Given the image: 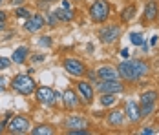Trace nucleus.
Segmentation results:
<instances>
[{"label": "nucleus", "mask_w": 159, "mask_h": 135, "mask_svg": "<svg viewBox=\"0 0 159 135\" xmlns=\"http://www.w3.org/2000/svg\"><path fill=\"white\" fill-rule=\"evenodd\" d=\"M62 95L61 93H55V91L48 88V86H40L39 90H37V101L39 102H42V104H53L55 102V99H61Z\"/></svg>", "instance_id": "6e6552de"}, {"label": "nucleus", "mask_w": 159, "mask_h": 135, "mask_svg": "<svg viewBox=\"0 0 159 135\" xmlns=\"http://www.w3.org/2000/svg\"><path fill=\"white\" fill-rule=\"evenodd\" d=\"M125 115H126V119L130 120V122H137V120L141 119V106L137 104L135 101H128Z\"/></svg>", "instance_id": "9b49d317"}, {"label": "nucleus", "mask_w": 159, "mask_h": 135, "mask_svg": "<svg viewBox=\"0 0 159 135\" xmlns=\"http://www.w3.org/2000/svg\"><path fill=\"white\" fill-rule=\"evenodd\" d=\"M157 40H159L157 37H152V46H156V44H157Z\"/></svg>", "instance_id": "2f4dec72"}, {"label": "nucleus", "mask_w": 159, "mask_h": 135, "mask_svg": "<svg viewBox=\"0 0 159 135\" xmlns=\"http://www.w3.org/2000/svg\"><path fill=\"white\" fill-rule=\"evenodd\" d=\"M0 4H2V0H0Z\"/></svg>", "instance_id": "ea45409f"}, {"label": "nucleus", "mask_w": 159, "mask_h": 135, "mask_svg": "<svg viewBox=\"0 0 159 135\" xmlns=\"http://www.w3.org/2000/svg\"><path fill=\"white\" fill-rule=\"evenodd\" d=\"M64 124H66V128H68V130H79V128H88V120L84 119V117H79V115L68 117Z\"/></svg>", "instance_id": "ddd939ff"}, {"label": "nucleus", "mask_w": 159, "mask_h": 135, "mask_svg": "<svg viewBox=\"0 0 159 135\" xmlns=\"http://www.w3.org/2000/svg\"><path fill=\"white\" fill-rule=\"evenodd\" d=\"M134 16H135V7H134V6H128V7H125V9H123V13H121L123 22H130Z\"/></svg>", "instance_id": "412c9836"}, {"label": "nucleus", "mask_w": 159, "mask_h": 135, "mask_svg": "<svg viewBox=\"0 0 159 135\" xmlns=\"http://www.w3.org/2000/svg\"><path fill=\"white\" fill-rule=\"evenodd\" d=\"M121 55H123L125 59H128V57H130V55H128V49H123V51H121Z\"/></svg>", "instance_id": "7c9ffc66"}, {"label": "nucleus", "mask_w": 159, "mask_h": 135, "mask_svg": "<svg viewBox=\"0 0 159 135\" xmlns=\"http://www.w3.org/2000/svg\"><path fill=\"white\" fill-rule=\"evenodd\" d=\"M97 77L101 79V80H117L121 73H119V70L117 68H113V66H101L99 70H97Z\"/></svg>", "instance_id": "9d476101"}, {"label": "nucleus", "mask_w": 159, "mask_h": 135, "mask_svg": "<svg viewBox=\"0 0 159 135\" xmlns=\"http://www.w3.org/2000/svg\"><path fill=\"white\" fill-rule=\"evenodd\" d=\"M141 133H143V135H152V133H154V130H152V128H144Z\"/></svg>", "instance_id": "c85d7f7f"}, {"label": "nucleus", "mask_w": 159, "mask_h": 135, "mask_svg": "<svg viewBox=\"0 0 159 135\" xmlns=\"http://www.w3.org/2000/svg\"><path fill=\"white\" fill-rule=\"evenodd\" d=\"M9 64H11V60H9V59H4V57H0V70H6V68H9Z\"/></svg>", "instance_id": "cd10ccee"}, {"label": "nucleus", "mask_w": 159, "mask_h": 135, "mask_svg": "<svg viewBox=\"0 0 159 135\" xmlns=\"http://www.w3.org/2000/svg\"><path fill=\"white\" fill-rule=\"evenodd\" d=\"M130 40H132V44H134V46H143L144 44L143 35H141V33H137V31H132V33H130Z\"/></svg>", "instance_id": "5701e85b"}, {"label": "nucleus", "mask_w": 159, "mask_h": 135, "mask_svg": "<svg viewBox=\"0 0 159 135\" xmlns=\"http://www.w3.org/2000/svg\"><path fill=\"white\" fill-rule=\"evenodd\" d=\"M0 22H6V15L4 13H0Z\"/></svg>", "instance_id": "72a5a7b5"}, {"label": "nucleus", "mask_w": 159, "mask_h": 135, "mask_svg": "<svg viewBox=\"0 0 159 135\" xmlns=\"http://www.w3.org/2000/svg\"><path fill=\"white\" fill-rule=\"evenodd\" d=\"M4 82H6V79H4V77H0V84H4Z\"/></svg>", "instance_id": "f704fd0d"}, {"label": "nucleus", "mask_w": 159, "mask_h": 135, "mask_svg": "<svg viewBox=\"0 0 159 135\" xmlns=\"http://www.w3.org/2000/svg\"><path fill=\"white\" fill-rule=\"evenodd\" d=\"M159 15V6L152 0V2H148L146 4V7H144V16L143 20H146V22H152V20H156Z\"/></svg>", "instance_id": "2eb2a0df"}, {"label": "nucleus", "mask_w": 159, "mask_h": 135, "mask_svg": "<svg viewBox=\"0 0 159 135\" xmlns=\"http://www.w3.org/2000/svg\"><path fill=\"white\" fill-rule=\"evenodd\" d=\"M44 26H46V18L42 15H31L30 18H26V22H24V28L30 33H37L39 29H42Z\"/></svg>", "instance_id": "1a4fd4ad"}, {"label": "nucleus", "mask_w": 159, "mask_h": 135, "mask_svg": "<svg viewBox=\"0 0 159 135\" xmlns=\"http://www.w3.org/2000/svg\"><path fill=\"white\" fill-rule=\"evenodd\" d=\"M16 15L20 16V18H30V16H31L26 7H18V9H16Z\"/></svg>", "instance_id": "bb28decb"}, {"label": "nucleus", "mask_w": 159, "mask_h": 135, "mask_svg": "<svg viewBox=\"0 0 159 135\" xmlns=\"http://www.w3.org/2000/svg\"><path fill=\"white\" fill-rule=\"evenodd\" d=\"M4 29V22H0V31Z\"/></svg>", "instance_id": "c9c22d12"}, {"label": "nucleus", "mask_w": 159, "mask_h": 135, "mask_svg": "<svg viewBox=\"0 0 159 135\" xmlns=\"http://www.w3.org/2000/svg\"><path fill=\"white\" fill-rule=\"evenodd\" d=\"M39 40V46H44V47H49L51 46V38L49 37H40V38H37Z\"/></svg>", "instance_id": "a878e982"}, {"label": "nucleus", "mask_w": 159, "mask_h": 135, "mask_svg": "<svg viewBox=\"0 0 159 135\" xmlns=\"http://www.w3.org/2000/svg\"><path fill=\"white\" fill-rule=\"evenodd\" d=\"M26 59H28V47H26V46L16 47L15 51H13V55H11V60H13L15 64H22Z\"/></svg>", "instance_id": "f3484780"}, {"label": "nucleus", "mask_w": 159, "mask_h": 135, "mask_svg": "<svg viewBox=\"0 0 159 135\" xmlns=\"http://www.w3.org/2000/svg\"><path fill=\"white\" fill-rule=\"evenodd\" d=\"M0 133H2V124H0Z\"/></svg>", "instance_id": "e433bc0d"}, {"label": "nucleus", "mask_w": 159, "mask_h": 135, "mask_svg": "<svg viewBox=\"0 0 159 135\" xmlns=\"http://www.w3.org/2000/svg\"><path fill=\"white\" fill-rule=\"evenodd\" d=\"M62 102L64 106L68 108V110H73V108H77L79 106V99H77V93L71 90H66L62 93Z\"/></svg>", "instance_id": "4468645a"}, {"label": "nucleus", "mask_w": 159, "mask_h": 135, "mask_svg": "<svg viewBox=\"0 0 159 135\" xmlns=\"http://www.w3.org/2000/svg\"><path fill=\"white\" fill-rule=\"evenodd\" d=\"M156 110V104H141V117H148L152 115Z\"/></svg>", "instance_id": "b1692460"}, {"label": "nucleus", "mask_w": 159, "mask_h": 135, "mask_svg": "<svg viewBox=\"0 0 159 135\" xmlns=\"http://www.w3.org/2000/svg\"><path fill=\"white\" fill-rule=\"evenodd\" d=\"M117 70L125 80H137L148 71V64L139 59H126L117 66Z\"/></svg>", "instance_id": "f257e3e1"}, {"label": "nucleus", "mask_w": 159, "mask_h": 135, "mask_svg": "<svg viewBox=\"0 0 159 135\" xmlns=\"http://www.w3.org/2000/svg\"><path fill=\"white\" fill-rule=\"evenodd\" d=\"M33 135H51L53 133V130L49 128V126H37V128H33L31 130Z\"/></svg>", "instance_id": "4be33fe9"}, {"label": "nucleus", "mask_w": 159, "mask_h": 135, "mask_svg": "<svg viewBox=\"0 0 159 135\" xmlns=\"http://www.w3.org/2000/svg\"><path fill=\"white\" fill-rule=\"evenodd\" d=\"M108 124L110 126H123V122H125V111H121V110H113L108 113Z\"/></svg>", "instance_id": "dca6fc26"}, {"label": "nucleus", "mask_w": 159, "mask_h": 135, "mask_svg": "<svg viewBox=\"0 0 159 135\" xmlns=\"http://www.w3.org/2000/svg\"><path fill=\"white\" fill-rule=\"evenodd\" d=\"M77 91L80 93V97H82V101H84L86 104H90V102L93 101V88H92V84H88L86 80L77 82Z\"/></svg>", "instance_id": "f8f14e48"}, {"label": "nucleus", "mask_w": 159, "mask_h": 135, "mask_svg": "<svg viewBox=\"0 0 159 135\" xmlns=\"http://www.w3.org/2000/svg\"><path fill=\"white\" fill-rule=\"evenodd\" d=\"M57 22H59V16H57V13L55 11H51L48 16V26H51V28H55L57 26Z\"/></svg>", "instance_id": "393cba45"}, {"label": "nucleus", "mask_w": 159, "mask_h": 135, "mask_svg": "<svg viewBox=\"0 0 159 135\" xmlns=\"http://www.w3.org/2000/svg\"><path fill=\"white\" fill-rule=\"evenodd\" d=\"M33 60H35V62H40V60H44V55H35Z\"/></svg>", "instance_id": "c756f323"}, {"label": "nucleus", "mask_w": 159, "mask_h": 135, "mask_svg": "<svg viewBox=\"0 0 159 135\" xmlns=\"http://www.w3.org/2000/svg\"><path fill=\"white\" fill-rule=\"evenodd\" d=\"M101 106H111V104H115V93H101Z\"/></svg>", "instance_id": "aec40b11"}, {"label": "nucleus", "mask_w": 159, "mask_h": 135, "mask_svg": "<svg viewBox=\"0 0 159 135\" xmlns=\"http://www.w3.org/2000/svg\"><path fill=\"white\" fill-rule=\"evenodd\" d=\"M119 35H121V28L115 26V24H110V26L101 28V31H99V40L102 44H111V42H115L119 38Z\"/></svg>", "instance_id": "20e7f679"}, {"label": "nucleus", "mask_w": 159, "mask_h": 135, "mask_svg": "<svg viewBox=\"0 0 159 135\" xmlns=\"http://www.w3.org/2000/svg\"><path fill=\"white\" fill-rule=\"evenodd\" d=\"M157 91H144L143 95H141V104H156L157 102Z\"/></svg>", "instance_id": "6ab92c4d"}, {"label": "nucleus", "mask_w": 159, "mask_h": 135, "mask_svg": "<svg viewBox=\"0 0 159 135\" xmlns=\"http://www.w3.org/2000/svg\"><path fill=\"white\" fill-rule=\"evenodd\" d=\"M157 16H159V15H157Z\"/></svg>", "instance_id": "a19ab883"}, {"label": "nucleus", "mask_w": 159, "mask_h": 135, "mask_svg": "<svg viewBox=\"0 0 159 135\" xmlns=\"http://www.w3.org/2000/svg\"><path fill=\"white\" fill-rule=\"evenodd\" d=\"M7 128H9L11 133H26L31 128V124H30V119L18 115V117H13V119L7 122Z\"/></svg>", "instance_id": "423d86ee"}, {"label": "nucleus", "mask_w": 159, "mask_h": 135, "mask_svg": "<svg viewBox=\"0 0 159 135\" xmlns=\"http://www.w3.org/2000/svg\"><path fill=\"white\" fill-rule=\"evenodd\" d=\"M97 91L99 93H123L125 91V86L119 82V79L117 80H99V84H97Z\"/></svg>", "instance_id": "39448f33"}, {"label": "nucleus", "mask_w": 159, "mask_h": 135, "mask_svg": "<svg viewBox=\"0 0 159 135\" xmlns=\"http://www.w3.org/2000/svg\"><path fill=\"white\" fill-rule=\"evenodd\" d=\"M46 2H55V0H46Z\"/></svg>", "instance_id": "4c0bfd02"}, {"label": "nucleus", "mask_w": 159, "mask_h": 135, "mask_svg": "<svg viewBox=\"0 0 159 135\" xmlns=\"http://www.w3.org/2000/svg\"><path fill=\"white\" fill-rule=\"evenodd\" d=\"M62 66L71 77H82L84 73H86V66L77 59H66Z\"/></svg>", "instance_id": "0eeeda50"}, {"label": "nucleus", "mask_w": 159, "mask_h": 135, "mask_svg": "<svg viewBox=\"0 0 159 135\" xmlns=\"http://www.w3.org/2000/svg\"><path fill=\"white\" fill-rule=\"evenodd\" d=\"M20 2H22V0H11V4H13V6H18Z\"/></svg>", "instance_id": "473e14b6"}, {"label": "nucleus", "mask_w": 159, "mask_h": 135, "mask_svg": "<svg viewBox=\"0 0 159 135\" xmlns=\"http://www.w3.org/2000/svg\"><path fill=\"white\" fill-rule=\"evenodd\" d=\"M55 13H57V16H59L61 22H70V20H73V11H71L70 7H59V9H55Z\"/></svg>", "instance_id": "a211bd4d"}, {"label": "nucleus", "mask_w": 159, "mask_h": 135, "mask_svg": "<svg viewBox=\"0 0 159 135\" xmlns=\"http://www.w3.org/2000/svg\"><path fill=\"white\" fill-rule=\"evenodd\" d=\"M13 88H15L18 93H22V95H30L35 91V80H33L30 75H16L13 79V84H11Z\"/></svg>", "instance_id": "7ed1b4c3"}, {"label": "nucleus", "mask_w": 159, "mask_h": 135, "mask_svg": "<svg viewBox=\"0 0 159 135\" xmlns=\"http://www.w3.org/2000/svg\"><path fill=\"white\" fill-rule=\"evenodd\" d=\"M110 16V6L106 0H95L92 6H90V18L101 24V22H106Z\"/></svg>", "instance_id": "f03ea898"}, {"label": "nucleus", "mask_w": 159, "mask_h": 135, "mask_svg": "<svg viewBox=\"0 0 159 135\" xmlns=\"http://www.w3.org/2000/svg\"><path fill=\"white\" fill-rule=\"evenodd\" d=\"M2 90H4V88H2V86H0V91H2Z\"/></svg>", "instance_id": "58836bf2"}]
</instances>
